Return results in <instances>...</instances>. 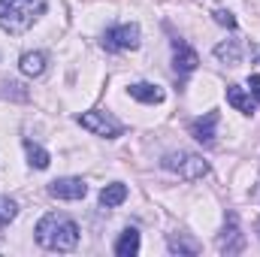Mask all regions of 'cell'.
<instances>
[{"instance_id": "obj_10", "label": "cell", "mask_w": 260, "mask_h": 257, "mask_svg": "<svg viewBox=\"0 0 260 257\" xmlns=\"http://www.w3.org/2000/svg\"><path fill=\"white\" fill-rule=\"evenodd\" d=\"M130 97L139 100V103L154 106V103H164V88L154 85V82H133L130 85Z\"/></svg>"}, {"instance_id": "obj_18", "label": "cell", "mask_w": 260, "mask_h": 257, "mask_svg": "<svg viewBox=\"0 0 260 257\" xmlns=\"http://www.w3.org/2000/svg\"><path fill=\"white\" fill-rule=\"evenodd\" d=\"M15 215H18V203L9 200V197H0V230H3Z\"/></svg>"}, {"instance_id": "obj_14", "label": "cell", "mask_w": 260, "mask_h": 257, "mask_svg": "<svg viewBox=\"0 0 260 257\" xmlns=\"http://www.w3.org/2000/svg\"><path fill=\"white\" fill-rule=\"evenodd\" d=\"M18 67H21L24 76H43L46 73V55L43 52H24Z\"/></svg>"}, {"instance_id": "obj_17", "label": "cell", "mask_w": 260, "mask_h": 257, "mask_svg": "<svg viewBox=\"0 0 260 257\" xmlns=\"http://www.w3.org/2000/svg\"><path fill=\"white\" fill-rule=\"evenodd\" d=\"M167 245H170V251H173V254L194 257L197 251H200V245H197V242H191V239H185L182 233H179V236H170V239H167Z\"/></svg>"}, {"instance_id": "obj_1", "label": "cell", "mask_w": 260, "mask_h": 257, "mask_svg": "<svg viewBox=\"0 0 260 257\" xmlns=\"http://www.w3.org/2000/svg\"><path fill=\"white\" fill-rule=\"evenodd\" d=\"M37 242L49 251H73L79 245V224L61 212H49L37 224Z\"/></svg>"}, {"instance_id": "obj_9", "label": "cell", "mask_w": 260, "mask_h": 257, "mask_svg": "<svg viewBox=\"0 0 260 257\" xmlns=\"http://www.w3.org/2000/svg\"><path fill=\"white\" fill-rule=\"evenodd\" d=\"M215 127H218V112H206L203 118H194L191 121V136H194L197 142H203V145H212L215 142Z\"/></svg>"}, {"instance_id": "obj_6", "label": "cell", "mask_w": 260, "mask_h": 257, "mask_svg": "<svg viewBox=\"0 0 260 257\" xmlns=\"http://www.w3.org/2000/svg\"><path fill=\"white\" fill-rule=\"evenodd\" d=\"M218 248H221L224 254H242V251H245V233L239 230L236 215H227V227H224V233H221Z\"/></svg>"}, {"instance_id": "obj_2", "label": "cell", "mask_w": 260, "mask_h": 257, "mask_svg": "<svg viewBox=\"0 0 260 257\" xmlns=\"http://www.w3.org/2000/svg\"><path fill=\"white\" fill-rule=\"evenodd\" d=\"M49 0H0V27L6 34H24L46 12Z\"/></svg>"}, {"instance_id": "obj_21", "label": "cell", "mask_w": 260, "mask_h": 257, "mask_svg": "<svg viewBox=\"0 0 260 257\" xmlns=\"http://www.w3.org/2000/svg\"><path fill=\"white\" fill-rule=\"evenodd\" d=\"M254 227H257V230H260V221H257V224H254Z\"/></svg>"}, {"instance_id": "obj_15", "label": "cell", "mask_w": 260, "mask_h": 257, "mask_svg": "<svg viewBox=\"0 0 260 257\" xmlns=\"http://www.w3.org/2000/svg\"><path fill=\"white\" fill-rule=\"evenodd\" d=\"M139 251V233L133 230V227H127L121 236H118V242H115V254L118 257H133Z\"/></svg>"}, {"instance_id": "obj_8", "label": "cell", "mask_w": 260, "mask_h": 257, "mask_svg": "<svg viewBox=\"0 0 260 257\" xmlns=\"http://www.w3.org/2000/svg\"><path fill=\"white\" fill-rule=\"evenodd\" d=\"M49 194L55 197V200H82L85 194H88V185L82 182V179H55L52 185H49Z\"/></svg>"}, {"instance_id": "obj_19", "label": "cell", "mask_w": 260, "mask_h": 257, "mask_svg": "<svg viewBox=\"0 0 260 257\" xmlns=\"http://www.w3.org/2000/svg\"><path fill=\"white\" fill-rule=\"evenodd\" d=\"M212 15H215V21H218V24H224V27L236 30V18H233V12H227V9H215Z\"/></svg>"}, {"instance_id": "obj_7", "label": "cell", "mask_w": 260, "mask_h": 257, "mask_svg": "<svg viewBox=\"0 0 260 257\" xmlns=\"http://www.w3.org/2000/svg\"><path fill=\"white\" fill-rule=\"evenodd\" d=\"M197 64H200V58H197L194 49L188 43H182V40H173V67H176V73L188 76V73L197 70Z\"/></svg>"}, {"instance_id": "obj_4", "label": "cell", "mask_w": 260, "mask_h": 257, "mask_svg": "<svg viewBox=\"0 0 260 257\" xmlns=\"http://www.w3.org/2000/svg\"><path fill=\"white\" fill-rule=\"evenodd\" d=\"M76 121H79L85 130H91L94 136H103V139H115V136L124 133V124H121V121H115L112 115H106V112H100V109H94V112H82Z\"/></svg>"}, {"instance_id": "obj_16", "label": "cell", "mask_w": 260, "mask_h": 257, "mask_svg": "<svg viewBox=\"0 0 260 257\" xmlns=\"http://www.w3.org/2000/svg\"><path fill=\"white\" fill-rule=\"evenodd\" d=\"M24 151H27V164L34 167V170H46L49 167V151L43 148V145H37V142H30V139H24Z\"/></svg>"}, {"instance_id": "obj_5", "label": "cell", "mask_w": 260, "mask_h": 257, "mask_svg": "<svg viewBox=\"0 0 260 257\" xmlns=\"http://www.w3.org/2000/svg\"><path fill=\"white\" fill-rule=\"evenodd\" d=\"M139 46V24H115L103 34V49L106 52H130Z\"/></svg>"}, {"instance_id": "obj_3", "label": "cell", "mask_w": 260, "mask_h": 257, "mask_svg": "<svg viewBox=\"0 0 260 257\" xmlns=\"http://www.w3.org/2000/svg\"><path fill=\"white\" fill-rule=\"evenodd\" d=\"M160 167L170 170V173H179L188 182H197V179H203L209 173V164L200 154H194V151H170V154H164Z\"/></svg>"}, {"instance_id": "obj_12", "label": "cell", "mask_w": 260, "mask_h": 257, "mask_svg": "<svg viewBox=\"0 0 260 257\" xmlns=\"http://www.w3.org/2000/svg\"><path fill=\"white\" fill-rule=\"evenodd\" d=\"M215 58H218L221 64L236 67L239 61H242V43H239V40H227V43H218V46H215Z\"/></svg>"}, {"instance_id": "obj_13", "label": "cell", "mask_w": 260, "mask_h": 257, "mask_svg": "<svg viewBox=\"0 0 260 257\" xmlns=\"http://www.w3.org/2000/svg\"><path fill=\"white\" fill-rule=\"evenodd\" d=\"M124 200H127V185H121V182H112L100 191V206H106V209H115Z\"/></svg>"}, {"instance_id": "obj_20", "label": "cell", "mask_w": 260, "mask_h": 257, "mask_svg": "<svg viewBox=\"0 0 260 257\" xmlns=\"http://www.w3.org/2000/svg\"><path fill=\"white\" fill-rule=\"evenodd\" d=\"M248 88H251V94H254V103H260V76H251Z\"/></svg>"}, {"instance_id": "obj_11", "label": "cell", "mask_w": 260, "mask_h": 257, "mask_svg": "<svg viewBox=\"0 0 260 257\" xmlns=\"http://www.w3.org/2000/svg\"><path fill=\"white\" fill-rule=\"evenodd\" d=\"M227 103H230L236 112H242V115H251V112L257 109L254 97H251L242 85H230V88H227Z\"/></svg>"}]
</instances>
